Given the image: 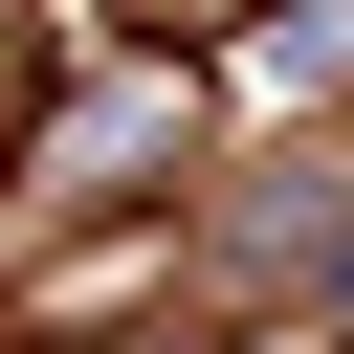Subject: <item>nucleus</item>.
Returning a JSON list of instances; mask_svg holds the SVG:
<instances>
[{
  "label": "nucleus",
  "instance_id": "f03ea898",
  "mask_svg": "<svg viewBox=\"0 0 354 354\" xmlns=\"http://www.w3.org/2000/svg\"><path fill=\"white\" fill-rule=\"evenodd\" d=\"M221 354H332V332H310V310H266V332H221Z\"/></svg>",
  "mask_w": 354,
  "mask_h": 354
},
{
  "label": "nucleus",
  "instance_id": "f257e3e1",
  "mask_svg": "<svg viewBox=\"0 0 354 354\" xmlns=\"http://www.w3.org/2000/svg\"><path fill=\"white\" fill-rule=\"evenodd\" d=\"M177 133H199V88H177V66H88V88L22 133V177H44V199H155L133 155H177Z\"/></svg>",
  "mask_w": 354,
  "mask_h": 354
}]
</instances>
